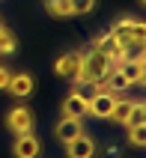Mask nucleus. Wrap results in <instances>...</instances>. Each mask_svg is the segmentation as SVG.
<instances>
[{
    "mask_svg": "<svg viewBox=\"0 0 146 158\" xmlns=\"http://www.w3.org/2000/svg\"><path fill=\"white\" fill-rule=\"evenodd\" d=\"M143 33L146 27L137 18H119L111 27V36L125 48V57H143Z\"/></svg>",
    "mask_w": 146,
    "mask_h": 158,
    "instance_id": "nucleus-1",
    "label": "nucleus"
},
{
    "mask_svg": "<svg viewBox=\"0 0 146 158\" xmlns=\"http://www.w3.org/2000/svg\"><path fill=\"white\" fill-rule=\"evenodd\" d=\"M9 78H12V72H9L6 66H0V89H6V87H9Z\"/></svg>",
    "mask_w": 146,
    "mask_h": 158,
    "instance_id": "nucleus-21",
    "label": "nucleus"
},
{
    "mask_svg": "<svg viewBox=\"0 0 146 158\" xmlns=\"http://www.w3.org/2000/svg\"><path fill=\"white\" fill-rule=\"evenodd\" d=\"M102 87H104V89H111V93H116V96H125V93L131 89V84H128V78H125V75H122V72L113 66V69L104 75Z\"/></svg>",
    "mask_w": 146,
    "mask_h": 158,
    "instance_id": "nucleus-10",
    "label": "nucleus"
},
{
    "mask_svg": "<svg viewBox=\"0 0 146 158\" xmlns=\"http://www.w3.org/2000/svg\"><path fill=\"white\" fill-rule=\"evenodd\" d=\"M128 143L131 146H143L146 143V125H128Z\"/></svg>",
    "mask_w": 146,
    "mask_h": 158,
    "instance_id": "nucleus-19",
    "label": "nucleus"
},
{
    "mask_svg": "<svg viewBox=\"0 0 146 158\" xmlns=\"http://www.w3.org/2000/svg\"><path fill=\"white\" fill-rule=\"evenodd\" d=\"M69 3H72V15H86L95 6V0H69Z\"/></svg>",
    "mask_w": 146,
    "mask_h": 158,
    "instance_id": "nucleus-20",
    "label": "nucleus"
},
{
    "mask_svg": "<svg viewBox=\"0 0 146 158\" xmlns=\"http://www.w3.org/2000/svg\"><path fill=\"white\" fill-rule=\"evenodd\" d=\"M63 116H72V119H84L86 116V98H81L72 89L69 96L63 98Z\"/></svg>",
    "mask_w": 146,
    "mask_h": 158,
    "instance_id": "nucleus-11",
    "label": "nucleus"
},
{
    "mask_svg": "<svg viewBox=\"0 0 146 158\" xmlns=\"http://www.w3.org/2000/svg\"><path fill=\"white\" fill-rule=\"evenodd\" d=\"M131 105H134V98H125V96H119L107 119H111V123H116V125H125V119H128V110H131Z\"/></svg>",
    "mask_w": 146,
    "mask_h": 158,
    "instance_id": "nucleus-14",
    "label": "nucleus"
},
{
    "mask_svg": "<svg viewBox=\"0 0 146 158\" xmlns=\"http://www.w3.org/2000/svg\"><path fill=\"white\" fill-rule=\"evenodd\" d=\"M66 155H69V158H93L95 155V140L90 137V134L81 131L75 140L66 143Z\"/></svg>",
    "mask_w": 146,
    "mask_h": 158,
    "instance_id": "nucleus-8",
    "label": "nucleus"
},
{
    "mask_svg": "<svg viewBox=\"0 0 146 158\" xmlns=\"http://www.w3.org/2000/svg\"><path fill=\"white\" fill-rule=\"evenodd\" d=\"M102 84H98V81H75V93L81 98H86V102H90V98L93 96H98V93H102Z\"/></svg>",
    "mask_w": 146,
    "mask_h": 158,
    "instance_id": "nucleus-15",
    "label": "nucleus"
},
{
    "mask_svg": "<svg viewBox=\"0 0 146 158\" xmlns=\"http://www.w3.org/2000/svg\"><path fill=\"white\" fill-rule=\"evenodd\" d=\"M128 125H146V107H143V102H134V105H131L128 119H125V128H128Z\"/></svg>",
    "mask_w": 146,
    "mask_h": 158,
    "instance_id": "nucleus-16",
    "label": "nucleus"
},
{
    "mask_svg": "<svg viewBox=\"0 0 146 158\" xmlns=\"http://www.w3.org/2000/svg\"><path fill=\"white\" fill-rule=\"evenodd\" d=\"M42 152V146H39V140H36L33 134H18L15 140V158H36Z\"/></svg>",
    "mask_w": 146,
    "mask_h": 158,
    "instance_id": "nucleus-12",
    "label": "nucleus"
},
{
    "mask_svg": "<svg viewBox=\"0 0 146 158\" xmlns=\"http://www.w3.org/2000/svg\"><path fill=\"white\" fill-rule=\"evenodd\" d=\"M48 12L57 18H69L72 15V3L69 0H48Z\"/></svg>",
    "mask_w": 146,
    "mask_h": 158,
    "instance_id": "nucleus-18",
    "label": "nucleus"
},
{
    "mask_svg": "<svg viewBox=\"0 0 146 158\" xmlns=\"http://www.w3.org/2000/svg\"><path fill=\"white\" fill-rule=\"evenodd\" d=\"M111 69H113L111 57H104L102 51L90 48V51L81 54V75H77V81H98V84H102L104 75H107Z\"/></svg>",
    "mask_w": 146,
    "mask_h": 158,
    "instance_id": "nucleus-2",
    "label": "nucleus"
},
{
    "mask_svg": "<svg viewBox=\"0 0 146 158\" xmlns=\"http://www.w3.org/2000/svg\"><path fill=\"white\" fill-rule=\"evenodd\" d=\"M116 69L128 78V84L131 87H140L143 84V75H146V63H143V57H125V60H119L116 63Z\"/></svg>",
    "mask_w": 146,
    "mask_h": 158,
    "instance_id": "nucleus-6",
    "label": "nucleus"
},
{
    "mask_svg": "<svg viewBox=\"0 0 146 158\" xmlns=\"http://www.w3.org/2000/svg\"><path fill=\"white\" fill-rule=\"evenodd\" d=\"M6 93H9L12 98H27L30 93H33V75H27V72H21V75H12V78H9Z\"/></svg>",
    "mask_w": 146,
    "mask_h": 158,
    "instance_id": "nucleus-9",
    "label": "nucleus"
},
{
    "mask_svg": "<svg viewBox=\"0 0 146 158\" xmlns=\"http://www.w3.org/2000/svg\"><path fill=\"white\" fill-rule=\"evenodd\" d=\"M84 131V125H81V119H72V116H63V123H57V137H60L63 143L75 140L77 134Z\"/></svg>",
    "mask_w": 146,
    "mask_h": 158,
    "instance_id": "nucleus-13",
    "label": "nucleus"
},
{
    "mask_svg": "<svg viewBox=\"0 0 146 158\" xmlns=\"http://www.w3.org/2000/svg\"><path fill=\"white\" fill-rule=\"evenodd\" d=\"M15 51V36L6 24H0V54H12Z\"/></svg>",
    "mask_w": 146,
    "mask_h": 158,
    "instance_id": "nucleus-17",
    "label": "nucleus"
},
{
    "mask_svg": "<svg viewBox=\"0 0 146 158\" xmlns=\"http://www.w3.org/2000/svg\"><path fill=\"white\" fill-rule=\"evenodd\" d=\"M0 24H3V21H0Z\"/></svg>",
    "mask_w": 146,
    "mask_h": 158,
    "instance_id": "nucleus-22",
    "label": "nucleus"
},
{
    "mask_svg": "<svg viewBox=\"0 0 146 158\" xmlns=\"http://www.w3.org/2000/svg\"><path fill=\"white\" fill-rule=\"evenodd\" d=\"M6 125H9V131H15V134H33V114H30V107L24 105H18L12 107L6 114Z\"/></svg>",
    "mask_w": 146,
    "mask_h": 158,
    "instance_id": "nucleus-4",
    "label": "nucleus"
},
{
    "mask_svg": "<svg viewBox=\"0 0 146 158\" xmlns=\"http://www.w3.org/2000/svg\"><path fill=\"white\" fill-rule=\"evenodd\" d=\"M54 72L57 75H63V78L69 81H77V75H81V54H60L57 60H54Z\"/></svg>",
    "mask_w": 146,
    "mask_h": 158,
    "instance_id": "nucleus-7",
    "label": "nucleus"
},
{
    "mask_svg": "<svg viewBox=\"0 0 146 158\" xmlns=\"http://www.w3.org/2000/svg\"><path fill=\"white\" fill-rule=\"evenodd\" d=\"M93 48H95V51H102L104 57H111L113 66H116L119 60H125V48H122V45L111 36V30H107V33H102V36H95V39H93Z\"/></svg>",
    "mask_w": 146,
    "mask_h": 158,
    "instance_id": "nucleus-5",
    "label": "nucleus"
},
{
    "mask_svg": "<svg viewBox=\"0 0 146 158\" xmlns=\"http://www.w3.org/2000/svg\"><path fill=\"white\" fill-rule=\"evenodd\" d=\"M116 93H111V89H102L98 96H93L90 102H86V114L90 116H95V119H107L111 116V110H113V105H116Z\"/></svg>",
    "mask_w": 146,
    "mask_h": 158,
    "instance_id": "nucleus-3",
    "label": "nucleus"
}]
</instances>
